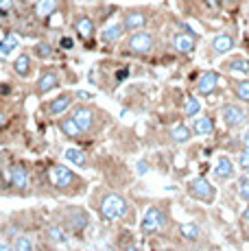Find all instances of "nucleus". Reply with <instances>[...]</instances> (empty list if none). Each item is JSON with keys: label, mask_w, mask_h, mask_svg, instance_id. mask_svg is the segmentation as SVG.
<instances>
[{"label": "nucleus", "mask_w": 249, "mask_h": 251, "mask_svg": "<svg viewBox=\"0 0 249 251\" xmlns=\"http://www.w3.org/2000/svg\"><path fill=\"white\" fill-rule=\"evenodd\" d=\"M44 183L49 188L50 197H66V199H75L81 197L88 190V181L79 177L70 166L52 162L44 168Z\"/></svg>", "instance_id": "nucleus-1"}, {"label": "nucleus", "mask_w": 249, "mask_h": 251, "mask_svg": "<svg viewBox=\"0 0 249 251\" xmlns=\"http://www.w3.org/2000/svg\"><path fill=\"white\" fill-rule=\"evenodd\" d=\"M90 207L105 221V223H118L127 216L129 201L121 192L107 190V188H97L90 197Z\"/></svg>", "instance_id": "nucleus-2"}, {"label": "nucleus", "mask_w": 249, "mask_h": 251, "mask_svg": "<svg viewBox=\"0 0 249 251\" xmlns=\"http://www.w3.org/2000/svg\"><path fill=\"white\" fill-rule=\"evenodd\" d=\"M70 116L79 123V127L83 129L85 136H99V133L109 125L107 112L97 107V105H92V103L73 105V107H70Z\"/></svg>", "instance_id": "nucleus-3"}, {"label": "nucleus", "mask_w": 249, "mask_h": 251, "mask_svg": "<svg viewBox=\"0 0 249 251\" xmlns=\"http://www.w3.org/2000/svg\"><path fill=\"white\" fill-rule=\"evenodd\" d=\"M55 221L70 231V236H83L92 225V214L81 205H59L55 210Z\"/></svg>", "instance_id": "nucleus-4"}, {"label": "nucleus", "mask_w": 249, "mask_h": 251, "mask_svg": "<svg viewBox=\"0 0 249 251\" xmlns=\"http://www.w3.org/2000/svg\"><path fill=\"white\" fill-rule=\"evenodd\" d=\"M4 181H7V192L11 195L26 197L33 188V175L31 168L25 162H13L4 166Z\"/></svg>", "instance_id": "nucleus-5"}, {"label": "nucleus", "mask_w": 249, "mask_h": 251, "mask_svg": "<svg viewBox=\"0 0 249 251\" xmlns=\"http://www.w3.org/2000/svg\"><path fill=\"white\" fill-rule=\"evenodd\" d=\"M171 223V205L169 203H153L147 207L145 216L140 219V231L142 236H155L166 229Z\"/></svg>", "instance_id": "nucleus-6"}, {"label": "nucleus", "mask_w": 249, "mask_h": 251, "mask_svg": "<svg viewBox=\"0 0 249 251\" xmlns=\"http://www.w3.org/2000/svg\"><path fill=\"white\" fill-rule=\"evenodd\" d=\"M219 114H221L223 125L229 131H238L249 125V109L245 107V103H238V100L236 103H223Z\"/></svg>", "instance_id": "nucleus-7"}, {"label": "nucleus", "mask_w": 249, "mask_h": 251, "mask_svg": "<svg viewBox=\"0 0 249 251\" xmlns=\"http://www.w3.org/2000/svg\"><path fill=\"white\" fill-rule=\"evenodd\" d=\"M157 48V35L151 31H133L127 33V40H124V50L131 52V55H149Z\"/></svg>", "instance_id": "nucleus-8"}, {"label": "nucleus", "mask_w": 249, "mask_h": 251, "mask_svg": "<svg viewBox=\"0 0 249 251\" xmlns=\"http://www.w3.org/2000/svg\"><path fill=\"white\" fill-rule=\"evenodd\" d=\"M76 99H79V92L64 90L57 96L49 99L46 103H42V114H44L46 118H59V116H64L66 112H70V107L75 105Z\"/></svg>", "instance_id": "nucleus-9"}, {"label": "nucleus", "mask_w": 249, "mask_h": 251, "mask_svg": "<svg viewBox=\"0 0 249 251\" xmlns=\"http://www.w3.org/2000/svg\"><path fill=\"white\" fill-rule=\"evenodd\" d=\"M61 83H64V75H61V70L59 68H52V66H46V68L40 70L35 83H33V94H35L37 99H42V96H46V94H50V92L59 90Z\"/></svg>", "instance_id": "nucleus-10"}, {"label": "nucleus", "mask_w": 249, "mask_h": 251, "mask_svg": "<svg viewBox=\"0 0 249 251\" xmlns=\"http://www.w3.org/2000/svg\"><path fill=\"white\" fill-rule=\"evenodd\" d=\"M186 195L190 199L199 201V203H205V205H212L217 201V188L214 183H210L205 177H195L186 183Z\"/></svg>", "instance_id": "nucleus-11"}, {"label": "nucleus", "mask_w": 249, "mask_h": 251, "mask_svg": "<svg viewBox=\"0 0 249 251\" xmlns=\"http://www.w3.org/2000/svg\"><path fill=\"white\" fill-rule=\"evenodd\" d=\"M151 18H153L151 7H129L123 11L121 20L124 24V31L133 33V31H142L145 26H149Z\"/></svg>", "instance_id": "nucleus-12"}, {"label": "nucleus", "mask_w": 249, "mask_h": 251, "mask_svg": "<svg viewBox=\"0 0 249 251\" xmlns=\"http://www.w3.org/2000/svg\"><path fill=\"white\" fill-rule=\"evenodd\" d=\"M42 238H44V245L46 247H52V249H64V247H70V231L59 225L55 219L50 223H46L42 227Z\"/></svg>", "instance_id": "nucleus-13"}, {"label": "nucleus", "mask_w": 249, "mask_h": 251, "mask_svg": "<svg viewBox=\"0 0 249 251\" xmlns=\"http://www.w3.org/2000/svg\"><path fill=\"white\" fill-rule=\"evenodd\" d=\"M70 26H73L75 35L79 37L81 42H88V44L94 42V37H97V33H99V24L90 13H76Z\"/></svg>", "instance_id": "nucleus-14"}, {"label": "nucleus", "mask_w": 249, "mask_h": 251, "mask_svg": "<svg viewBox=\"0 0 249 251\" xmlns=\"http://www.w3.org/2000/svg\"><path fill=\"white\" fill-rule=\"evenodd\" d=\"M171 48H173L175 52H179V55H193V52L197 50V35H195L193 31L181 28V31L171 35Z\"/></svg>", "instance_id": "nucleus-15"}, {"label": "nucleus", "mask_w": 249, "mask_h": 251, "mask_svg": "<svg viewBox=\"0 0 249 251\" xmlns=\"http://www.w3.org/2000/svg\"><path fill=\"white\" fill-rule=\"evenodd\" d=\"M221 72L217 70H205L199 75L197 79V85H195V90H197V96H212L214 92L219 90V85H221Z\"/></svg>", "instance_id": "nucleus-16"}, {"label": "nucleus", "mask_w": 249, "mask_h": 251, "mask_svg": "<svg viewBox=\"0 0 249 251\" xmlns=\"http://www.w3.org/2000/svg\"><path fill=\"white\" fill-rule=\"evenodd\" d=\"M234 48H236V35H234V33L223 31L210 40V55L212 57L227 55V52H232Z\"/></svg>", "instance_id": "nucleus-17"}, {"label": "nucleus", "mask_w": 249, "mask_h": 251, "mask_svg": "<svg viewBox=\"0 0 249 251\" xmlns=\"http://www.w3.org/2000/svg\"><path fill=\"white\" fill-rule=\"evenodd\" d=\"M11 70L18 79H31L33 72H35V61H33V52H20L16 59L11 61Z\"/></svg>", "instance_id": "nucleus-18"}, {"label": "nucleus", "mask_w": 249, "mask_h": 251, "mask_svg": "<svg viewBox=\"0 0 249 251\" xmlns=\"http://www.w3.org/2000/svg\"><path fill=\"white\" fill-rule=\"evenodd\" d=\"M212 177L217 183H225V181L234 179V177H236V162L229 155H219L217 166H214V171H212Z\"/></svg>", "instance_id": "nucleus-19"}, {"label": "nucleus", "mask_w": 249, "mask_h": 251, "mask_svg": "<svg viewBox=\"0 0 249 251\" xmlns=\"http://www.w3.org/2000/svg\"><path fill=\"white\" fill-rule=\"evenodd\" d=\"M57 129H59V133L66 140H81V138H85L83 129L79 127V123H76L70 114H64V116H59V118H57Z\"/></svg>", "instance_id": "nucleus-20"}, {"label": "nucleus", "mask_w": 249, "mask_h": 251, "mask_svg": "<svg viewBox=\"0 0 249 251\" xmlns=\"http://www.w3.org/2000/svg\"><path fill=\"white\" fill-rule=\"evenodd\" d=\"M127 35V31H124V24L123 20H114V22H107L103 28L99 31V40L103 42V44H116V42H121L123 37Z\"/></svg>", "instance_id": "nucleus-21"}, {"label": "nucleus", "mask_w": 249, "mask_h": 251, "mask_svg": "<svg viewBox=\"0 0 249 251\" xmlns=\"http://www.w3.org/2000/svg\"><path fill=\"white\" fill-rule=\"evenodd\" d=\"M57 11H59V0H37L33 4V16L42 22H49Z\"/></svg>", "instance_id": "nucleus-22"}, {"label": "nucleus", "mask_w": 249, "mask_h": 251, "mask_svg": "<svg viewBox=\"0 0 249 251\" xmlns=\"http://www.w3.org/2000/svg\"><path fill=\"white\" fill-rule=\"evenodd\" d=\"M64 160L68 164H73V166H76V168H92V160H90V155L85 153V149H81V147L66 149Z\"/></svg>", "instance_id": "nucleus-23"}, {"label": "nucleus", "mask_w": 249, "mask_h": 251, "mask_svg": "<svg viewBox=\"0 0 249 251\" xmlns=\"http://www.w3.org/2000/svg\"><path fill=\"white\" fill-rule=\"evenodd\" d=\"M221 70L232 75H249V59L245 55H232L221 61Z\"/></svg>", "instance_id": "nucleus-24"}, {"label": "nucleus", "mask_w": 249, "mask_h": 251, "mask_svg": "<svg viewBox=\"0 0 249 251\" xmlns=\"http://www.w3.org/2000/svg\"><path fill=\"white\" fill-rule=\"evenodd\" d=\"M193 133L197 138H208L214 133V118L210 114H203V116H197V118H193Z\"/></svg>", "instance_id": "nucleus-25"}, {"label": "nucleus", "mask_w": 249, "mask_h": 251, "mask_svg": "<svg viewBox=\"0 0 249 251\" xmlns=\"http://www.w3.org/2000/svg\"><path fill=\"white\" fill-rule=\"evenodd\" d=\"M179 238L184 240V243H188V245H195V243H199V240L203 238V229H201V225L195 223V221L181 223L179 225Z\"/></svg>", "instance_id": "nucleus-26"}, {"label": "nucleus", "mask_w": 249, "mask_h": 251, "mask_svg": "<svg viewBox=\"0 0 249 251\" xmlns=\"http://www.w3.org/2000/svg\"><path fill=\"white\" fill-rule=\"evenodd\" d=\"M20 48V40H18V35H13V33H7V35L0 40V61H7L11 59V55Z\"/></svg>", "instance_id": "nucleus-27"}, {"label": "nucleus", "mask_w": 249, "mask_h": 251, "mask_svg": "<svg viewBox=\"0 0 249 251\" xmlns=\"http://www.w3.org/2000/svg\"><path fill=\"white\" fill-rule=\"evenodd\" d=\"M193 136H195L193 127H188L186 123H179V125H175V127L169 129V140L173 144H186Z\"/></svg>", "instance_id": "nucleus-28"}, {"label": "nucleus", "mask_w": 249, "mask_h": 251, "mask_svg": "<svg viewBox=\"0 0 249 251\" xmlns=\"http://www.w3.org/2000/svg\"><path fill=\"white\" fill-rule=\"evenodd\" d=\"M229 88L238 103L249 105V79H229Z\"/></svg>", "instance_id": "nucleus-29"}, {"label": "nucleus", "mask_w": 249, "mask_h": 251, "mask_svg": "<svg viewBox=\"0 0 249 251\" xmlns=\"http://www.w3.org/2000/svg\"><path fill=\"white\" fill-rule=\"evenodd\" d=\"M31 249H37V243H35V236L31 231H20L13 240V251H31Z\"/></svg>", "instance_id": "nucleus-30"}, {"label": "nucleus", "mask_w": 249, "mask_h": 251, "mask_svg": "<svg viewBox=\"0 0 249 251\" xmlns=\"http://www.w3.org/2000/svg\"><path fill=\"white\" fill-rule=\"evenodd\" d=\"M52 55H55V46L49 40H40L37 44H33V57H37V59L46 61V59H52Z\"/></svg>", "instance_id": "nucleus-31"}, {"label": "nucleus", "mask_w": 249, "mask_h": 251, "mask_svg": "<svg viewBox=\"0 0 249 251\" xmlns=\"http://www.w3.org/2000/svg\"><path fill=\"white\" fill-rule=\"evenodd\" d=\"M201 114V100L199 96H186L184 99V116L188 120L197 118V116Z\"/></svg>", "instance_id": "nucleus-32"}, {"label": "nucleus", "mask_w": 249, "mask_h": 251, "mask_svg": "<svg viewBox=\"0 0 249 251\" xmlns=\"http://www.w3.org/2000/svg\"><path fill=\"white\" fill-rule=\"evenodd\" d=\"M236 197L245 205L249 203V175L247 173H243V175L236 179Z\"/></svg>", "instance_id": "nucleus-33"}, {"label": "nucleus", "mask_w": 249, "mask_h": 251, "mask_svg": "<svg viewBox=\"0 0 249 251\" xmlns=\"http://www.w3.org/2000/svg\"><path fill=\"white\" fill-rule=\"evenodd\" d=\"M236 168L241 173H249V149H236Z\"/></svg>", "instance_id": "nucleus-34"}, {"label": "nucleus", "mask_w": 249, "mask_h": 251, "mask_svg": "<svg viewBox=\"0 0 249 251\" xmlns=\"http://www.w3.org/2000/svg\"><path fill=\"white\" fill-rule=\"evenodd\" d=\"M18 7V0H0V16H7Z\"/></svg>", "instance_id": "nucleus-35"}, {"label": "nucleus", "mask_w": 249, "mask_h": 251, "mask_svg": "<svg viewBox=\"0 0 249 251\" xmlns=\"http://www.w3.org/2000/svg\"><path fill=\"white\" fill-rule=\"evenodd\" d=\"M59 44H61V48H66V50H70V48L75 46V44H73V40H70V37H61V40H59Z\"/></svg>", "instance_id": "nucleus-36"}, {"label": "nucleus", "mask_w": 249, "mask_h": 251, "mask_svg": "<svg viewBox=\"0 0 249 251\" xmlns=\"http://www.w3.org/2000/svg\"><path fill=\"white\" fill-rule=\"evenodd\" d=\"M241 144H243V147H247V149H249V129H245V131L241 133Z\"/></svg>", "instance_id": "nucleus-37"}, {"label": "nucleus", "mask_w": 249, "mask_h": 251, "mask_svg": "<svg viewBox=\"0 0 249 251\" xmlns=\"http://www.w3.org/2000/svg\"><path fill=\"white\" fill-rule=\"evenodd\" d=\"M241 219H243V223H249V203H247V207H245V210H243Z\"/></svg>", "instance_id": "nucleus-38"}, {"label": "nucleus", "mask_w": 249, "mask_h": 251, "mask_svg": "<svg viewBox=\"0 0 249 251\" xmlns=\"http://www.w3.org/2000/svg\"><path fill=\"white\" fill-rule=\"evenodd\" d=\"M4 123H7V112H4V109L0 107V127H2Z\"/></svg>", "instance_id": "nucleus-39"}, {"label": "nucleus", "mask_w": 249, "mask_h": 251, "mask_svg": "<svg viewBox=\"0 0 249 251\" xmlns=\"http://www.w3.org/2000/svg\"><path fill=\"white\" fill-rule=\"evenodd\" d=\"M147 171H149V168H147V162H140V164H138V173H140V175H142V173H147Z\"/></svg>", "instance_id": "nucleus-40"}, {"label": "nucleus", "mask_w": 249, "mask_h": 251, "mask_svg": "<svg viewBox=\"0 0 249 251\" xmlns=\"http://www.w3.org/2000/svg\"><path fill=\"white\" fill-rule=\"evenodd\" d=\"M229 4H234V0H219V7H229Z\"/></svg>", "instance_id": "nucleus-41"}, {"label": "nucleus", "mask_w": 249, "mask_h": 251, "mask_svg": "<svg viewBox=\"0 0 249 251\" xmlns=\"http://www.w3.org/2000/svg\"><path fill=\"white\" fill-rule=\"evenodd\" d=\"M4 173V160H2V153H0V177H2Z\"/></svg>", "instance_id": "nucleus-42"}, {"label": "nucleus", "mask_w": 249, "mask_h": 251, "mask_svg": "<svg viewBox=\"0 0 249 251\" xmlns=\"http://www.w3.org/2000/svg\"><path fill=\"white\" fill-rule=\"evenodd\" d=\"M247 175H249V173H247Z\"/></svg>", "instance_id": "nucleus-43"}]
</instances>
